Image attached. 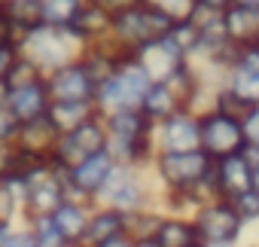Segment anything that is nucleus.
I'll return each instance as SVG.
<instances>
[{
	"mask_svg": "<svg viewBox=\"0 0 259 247\" xmlns=\"http://www.w3.org/2000/svg\"><path fill=\"white\" fill-rule=\"evenodd\" d=\"M104 126H107V138L132 141V144L153 141V132H156V126H153V122H150L141 110H119V113H110V116H104Z\"/></svg>",
	"mask_w": 259,
	"mask_h": 247,
	"instance_id": "nucleus-17",
	"label": "nucleus"
},
{
	"mask_svg": "<svg viewBox=\"0 0 259 247\" xmlns=\"http://www.w3.org/2000/svg\"><path fill=\"white\" fill-rule=\"evenodd\" d=\"M28 226H31V232H34V238H37V247H67V241H64V235L55 229L52 217L34 220V223H28Z\"/></svg>",
	"mask_w": 259,
	"mask_h": 247,
	"instance_id": "nucleus-33",
	"label": "nucleus"
},
{
	"mask_svg": "<svg viewBox=\"0 0 259 247\" xmlns=\"http://www.w3.org/2000/svg\"><path fill=\"white\" fill-rule=\"evenodd\" d=\"M125 229H128V214L113 211V208H107V204H95V208H92V217H89L85 244H89V247H98V244L107 241V238L128 235Z\"/></svg>",
	"mask_w": 259,
	"mask_h": 247,
	"instance_id": "nucleus-19",
	"label": "nucleus"
},
{
	"mask_svg": "<svg viewBox=\"0 0 259 247\" xmlns=\"http://www.w3.org/2000/svg\"><path fill=\"white\" fill-rule=\"evenodd\" d=\"M241 129H244V141L250 147H259V107H250V113L241 119Z\"/></svg>",
	"mask_w": 259,
	"mask_h": 247,
	"instance_id": "nucleus-39",
	"label": "nucleus"
},
{
	"mask_svg": "<svg viewBox=\"0 0 259 247\" xmlns=\"http://www.w3.org/2000/svg\"><path fill=\"white\" fill-rule=\"evenodd\" d=\"M135 247H159L153 238H147V241H135Z\"/></svg>",
	"mask_w": 259,
	"mask_h": 247,
	"instance_id": "nucleus-46",
	"label": "nucleus"
},
{
	"mask_svg": "<svg viewBox=\"0 0 259 247\" xmlns=\"http://www.w3.org/2000/svg\"><path fill=\"white\" fill-rule=\"evenodd\" d=\"M0 247H37V238H34V232H31L28 223H16L7 232V238L0 241Z\"/></svg>",
	"mask_w": 259,
	"mask_h": 247,
	"instance_id": "nucleus-36",
	"label": "nucleus"
},
{
	"mask_svg": "<svg viewBox=\"0 0 259 247\" xmlns=\"http://www.w3.org/2000/svg\"><path fill=\"white\" fill-rule=\"evenodd\" d=\"M22 46V34L0 16V49H19Z\"/></svg>",
	"mask_w": 259,
	"mask_h": 247,
	"instance_id": "nucleus-40",
	"label": "nucleus"
},
{
	"mask_svg": "<svg viewBox=\"0 0 259 247\" xmlns=\"http://www.w3.org/2000/svg\"><path fill=\"white\" fill-rule=\"evenodd\" d=\"M89 4L98 7L101 13H107L110 19H116V16H122V13H128V10L141 7V0H89Z\"/></svg>",
	"mask_w": 259,
	"mask_h": 247,
	"instance_id": "nucleus-38",
	"label": "nucleus"
},
{
	"mask_svg": "<svg viewBox=\"0 0 259 247\" xmlns=\"http://www.w3.org/2000/svg\"><path fill=\"white\" fill-rule=\"evenodd\" d=\"M16 162V144H0V177L13 171Z\"/></svg>",
	"mask_w": 259,
	"mask_h": 247,
	"instance_id": "nucleus-41",
	"label": "nucleus"
},
{
	"mask_svg": "<svg viewBox=\"0 0 259 247\" xmlns=\"http://www.w3.org/2000/svg\"><path fill=\"white\" fill-rule=\"evenodd\" d=\"M0 16L22 34V40L31 31L46 25L43 22V0H0Z\"/></svg>",
	"mask_w": 259,
	"mask_h": 247,
	"instance_id": "nucleus-21",
	"label": "nucleus"
},
{
	"mask_svg": "<svg viewBox=\"0 0 259 247\" xmlns=\"http://www.w3.org/2000/svg\"><path fill=\"white\" fill-rule=\"evenodd\" d=\"M183 107H180V101L168 92V86L165 83H153L150 89H147V95H144V101H141V113L153 122V126H159V122H165V119H171L174 113H180Z\"/></svg>",
	"mask_w": 259,
	"mask_h": 247,
	"instance_id": "nucleus-26",
	"label": "nucleus"
},
{
	"mask_svg": "<svg viewBox=\"0 0 259 247\" xmlns=\"http://www.w3.org/2000/svg\"><path fill=\"white\" fill-rule=\"evenodd\" d=\"M223 25H226V34H229L232 46H238V49L256 46V40H259V10L229 7L223 13Z\"/></svg>",
	"mask_w": 259,
	"mask_h": 247,
	"instance_id": "nucleus-22",
	"label": "nucleus"
},
{
	"mask_svg": "<svg viewBox=\"0 0 259 247\" xmlns=\"http://www.w3.org/2000/svg\"><path fill=\"white\" fill-rule=\"evenodd\" d=\"M92 208H95V204H89V201H79V198H64V201H61V208L52 214V223H55V229L64 235V241H67V244L85 241Z\"/></svg>",
	"mask_w": 259,
	"mask_h": 247,
	"instance_id": "nucleus-18",
	"label": "nucleus"
},
{
	"mask_svg": "<svg viewBox=\"0 0 259 247\" xmlns=\"http://www.w3.org/2000/svg\"><path fill=\"white\" fill-rule=\"evenodd\" d=\"M64 198H67L64 171H58L55 165L40 168L37 174L28 177V192H25V204H22V223H34V220L52 217L61 208Z\"/></svg>",
	"mask_w": 259,
	"mask_h": 247,
	"instance_id": "nucleus-6",
	"label": "nucleus"
},
{
	"mask_svg": "<svg viewBox=\"0 0 259 247\" xmlns=\"http://www.w3.org/2000/svg\"><path fill=\"white\" fill-rule=\"evenodd\" d=\"M238 217L244 220V226H259V192L256 189H247L241 192L238 198H232Z\"/></svg>",
	"mask_w": 259,
	"mask_h": 247,
	"instance_id": "nucleus-34",
	"label": "nucleus"
},
{
	"mask_svg": "<svg viewBox=\"0 0 259 247\" xmlns=\"http://www.w3.org/2000/svg\"><path fill=\"white\" fill-rule=\"evenodd\" d=\"M165 211L162 208H147V211H138V214H128V238L132 241H147V238H156V229L162 223Z\"/></svg>",
	"mask_w": 259,
	"mask_h": 247,
	"instance_id": "nucleus-28",
	"label": "nucleus"
},
{
	"mask_svg": "<svg viewBox=\"0 0 259 247\" xmlns=\"http://www.w3.org/2000/svg\"><path fill=\"white\" fill-rule=\"evenodd\" d=\"M253 189H256V192H259V165H256V168H253Z\"/></svg>",
	"mask_w": 259,
	"mask_h": 247,
	"instance_id": "nucleus-48",
	"label": "nucleus"
},
{
	"mask_svg": "<svg viewBox=\"0 0 259 247\" xmlns=\"http://www.w3.org/2000/svg\"><path fill=\"white\" fill-rule=\"evenodd\" d=\"M247 147L244 141V129H241V119H232V116H223L217 110L204 113L201 116V150L220 162L226 156H235Z\"/></svg>",
	"mask_w": 259,
	"mask_h": 247,
	"instance_id": "nucleus-10",
	"label": "nucleus"
},
{
	"mask_svg": "<svg viewBox=\"0 0 259 247\" xmlns=\"http://www.w3.org/2000/svg\"><path fill=\"white\" fill-rule=\"evenodd\" d=\"M89 0H43V22L49 28H70Z\"/></svg>",
	"mask_w": 259,
	"mask_h": 247,
	"instance_id": "nucleus-27",
	"label": "nucleus"
},
{
	"mask_svg": "<svg viewBox=\"0 0 259 247\" xmlns=\"http://www.w3.org/2000/svg\"><path fill=\"white\" fill-rule=\"evenodd\" d=\"M162 189L153 180L150 168H132V165H116L107 186L98 195V204H107L122 214H138L147 208H162Z\"/></svg>",
	"mask_w": 259,
	"mask_h": 247,
	"instance_id": "nucleus-1",
	"label": "nucleus"
},
{
	"mask_svg": "<svg viewBox=\"0 0 259 247\" xmlns=\"http://www.w3.org/2000/svg\"><path fill=\"white\" fill-rule=\"evenodd\" d=\"M82 49H85V46L70 34V28H49V25L31 31V34L22 40V46H19V52H22L25 58H31L46 76H49L52 70L64 67V64L79 61Z\"/></svg>",
	"mask_w": 259,
	"mask_h": 247,
	"instance_id": "nucleus-3",
	"label": "nucleus"
},
{
	"mask_svg": "<svg viewBox=\"0 0 259 247\" xmlns=\"http://www.w3.org/2000/svg\"><path fill=\"white\" fill-rule=\"evenodd\" d=\"M16 58H19V49H0V79H7Z\"/></svg>",
	"mask_w": 259,
	"mask_h": 247,
	"instance_id": "nucleus-42",
	"label": "nucleus"
},
{
	"mask_svg": "<svg viewBox=\"0 0 259 247\" xmlns=\"http://www.w3.org/2000/svg\"><path fill=\"white\" fill-rule=\"evenodd\" d=\"M19 129H22V122H19L16 113L4 104V107H0V144H16Z\"/></svg>",
	"mask_w": 259,
	"mask_h": 247,
	"instance_id": "nucleus-37",
	"label": "nucleus"
},
{
	"mask_svg": "<svg viewBox=\"0 0 259 247\" xmlns=\"http://www.w3.org/2000/svg\"><path fill=\"white\" fill-rule=\"evenodd\" d=\"M153 141H156V153H192V150H201V119L195 113H189V110H180L171 119L159 122L156 132H153Z\"/></svg>",
	"mask_w": 259,
	"mask_h": 247,
	"instance_id": "nucleus-11",
	"label": "nucleus"
},
{
	"mask_svg": "<svg viewBox=\"0 0 259 247\" xmlns=\"http://www.w3.org/2000/svg\"><path fill=\"white\" fill-rule=\"evenodd\" d=\"M70 34L82 43V46H92V43H98V40H107L110 34H113V19L107 16V13H101L98 7H92V4H85L82 10H79V16L73 19V25H70Z\"/></svg>",
	"mask_w": 259,
	"mask_h": 247,
	"instance_id": "nucleus-23",
	"label": "nucleus"
},
{
	"mask_svg": "<svg viewBox=\"0 0 259 247\" xmlns=\"http://www.w3.org/2000/svg\"><path fill=\"white\" fill-rule=\"evenodd\" d=\"M150 86H153V79L138 64V58H128L125 64L116 67V73L110 79H104L95 89V107L101 116H110L119 110H141V101Z\"/></svg>",
	"mask_w": 259,
	"mask_h": 247,
	"instance_id": "nucleus-2",
	"label": "nucleus"
},
{
	"mask_svg": "<svg viewBox=\"0 0 259 247\" xmlns=\"http://www.w3.org/2000/svg\"><path fill=\"white\" fill-rule=\"evenodd\" d=\"M213 110L223 113V116H232V119H244L250 113V104H244L238 95H232L229 89H217V98H213Z\"/></svg>",
	"mask_w": 259,
	"mask_h": 247,
	"instance_id": "nucleus-32",
	"label": "nucleus"
},
{
	"mask_svg": "<svg viewBox=\"0 0 259 247\" xmlns=\"http://www.w3.org/2000/svg\"><path fill=\"white\" fill-rule=\"evenodd\" d=\"M98 247H135V241L128 238V235H116V238H107V241H101Z\"/></svg>",
	"mask_w": 259,
	"mask_h": 247,
	"instance_id": "nucleus-44",
	"label": "nucleus"
},
{
	"mask_svg": "<svg viewBox=\"0 0 259 247\" xmlns=\"http://www.w3.org/2000/svg\"><path fill=\"white\" fill-rule=\"evenodd\" d=\"M213 177H217L220 195H223L226 201H232V198H238L241 192L253 189V165H250L241 153L213 162Z\"/></svg>",
	"mask_w": 259,
	"mask_h": 247,
	"instance_id": "nucleus-15",
	"label": "nucleus"
},
{
	"mask_svg": "<svg viewBox=\"0 0 259 247\" xmlns=\"http://www.w3.org/2000/svg\"><path fill=\"white\" fill-rule=\"evenodd\" d=\"M141 4L159 10V13L168 16L171 22H186V19H192V13L198 10L195 0H141Z\"/></svg>",
	"mask_w": 259,
	"mask_h": 247,
	"instance_id": "nucleus-31",
	"label": "nucleus"
},
{
	"mask_svg": "<svg viewBox=\"0 0 259 247\" xmlns=\"http://www.w3.org/2000/svg\"><path fill=\"white\" fill-rule=\"evenodd\" d=\"M40 79H46V73H43L31 58H25V55L19 52V58L13 61V67H10V73H7V86H10V89H22V86L40 83Z\"/></svg>",
	"mask_w": 259,
	"mask_h": 247,
	"instance_id": "nucleus-30",
	"label": "nucleus"
},
{
	"mask_svg": "<svg viewBox=\"0 0 259 247\" xmlns=\"http://www.w3.org/2000/svg\"><path fill=\"white\" fill-rule=\"evenodd\" d=\"M107 150V126H104V116H92L89 122L70 135H61L58 138V147L52 153V165L58 171H70L73 165H79L85 156L92 153H104Z\"/></svg>",
	"mask_w": 259,
	"mask_h": 247,
	"instance_id": "nucleus-7",
	"label": "nucleus"
},
{
	"mask_svg": "<svg viewBox=\"0 0 259 247\" xmlns=\"http://www.w3.org/2000/svg\"><path fill=\"white\" fill-rule=\"evenodd\" d=\"M198 247H238V244H210V241H201Z\"/></svg>",
	"mask_w": 259,
	"mask_h": 247,
	"instance_id": "nucleus-47",
	"label": "nucleus"
},
{
	"mask_svg": "<svg viewBox=\"0 0 259 247\" xmlns=\"http://www.w3.org/2000/svg\"><path fill=\"white\" fill-rule=\"evenodd\" d=\"M67 247H89L85 241H76V244H67Z\"/></svg>",
	"mask_w": 259,
	"mask_h": 247,
	"instance_id": "nucleus-49",
	"label": "nucleus"
},
{
	"mask_svg": "<svg viewBox=\"0 0 259 247\" xmlns=\"http://www.w3.org/2000/svg\"><path fill=\"white\" fill-rule=\"evenodd\" d=\"M195 4H198L201 10H207V13H217V16H223V13L232 7V0H195Z\"/></svg>",
	"mask_w": 259,
	"mask_h": 247,
	"instance_id": "nucleus-43",
	"label": "nucleus"
},
{
	"mask_svg": "<svg viewBox=\"0 0 259 247\" xmlns=\"http://www.w3.org/2000/svg\"><path fill=\"white\" fill-rule=\"evenodd\" d=\"M192 223H195V232L201 241H210V244H238L241 247V238H244V220L238 217L235 204L226 201V198H217L204 208H198L192 214Z\"/></svg>",
	"mask_w": 259,
	"mask_h": 247,
	"instance_id": "nucleus-8",
	"label": "nucleus"
},
{
	"mask_svg": "<svg viewBox=\"0 0 259 247\" xmlns=\"http://www.w3.org/2000/svg\"><path fill=\"white\" fill-rule=\"evenodd\" d=\"M223 89H229L232 95H238L244 104L259 107V73H256V70H250V67L232 61V64L226 67V73H223Z\"/></svg>",
	"mask_w": 259,
	"mask_h": 247,
	"instance_id": "nucleus-25",
	"label": "nucleus"
},
{
	"mask_svg": "<svg viewBox=\"0 0 259 247\" xmlns=\"http://www.w3.org/2000/svg\"><path fill=\"white\" fill-rule=\"evenodd\" d=\"M150 171H153V180L159 183V189L165 195H174V192H189L195 183H201L213 171V159L204 150H192V153H156Z\"/></svg>",
	"mask_w": 259,
	"mask_h": 247,
	"instance_id": "nucleus-4",
	"label": "nucleus"
},
{
	"mask_svg": "<svg viewBox=\"0 0 259 247\" xmlns=\"http://www.w3.org/2000/svg\"><path fill=\"white\" fill-rule=\"evenodd\" d=\"M0 223H22V204L16 201V195L4 186V180H0Z\"/></svg>",
	"mask_w": 259,
	"mask_h": 247,
	"instance_id": "nucleus-35",
	"label": "nucleus"
},
{
	"mask_svg": "<svg viewBox=\"0 0 259 247\" xmlns=\"http://www.w3.org/2000/svg\"><path fill=\"white\" fill-rule=\"evenodd\" d=\"M46 89L52 101H95V79L82 67V61L64 64L46 76Z\"/></svg>",
	"mask_w": 259,
	"mask_h": 247,
	"instance_id": "nucleus-12",
	"label": "nucleus"
},
{
	"mask_svg": "<svg viewBox=\"0 0 259 247\" xmlns=\"http://www.w3.org/2000/svg\"><path fill=\"white\" fill-rule=\"evenodd\" d=\"M171 28H174V22L168 16H162L159 10L141 4V7H135V10H128V13H122V16L113 19V34L110 37L122 49H128V52L138 55V49H144V46L168 37Z\"/></svg>",
	"mask_w": 259,
	"mask_h": 247,
	"instance_id": "nucleus-5",
	"label": "nucleus"
},
{
	"mask_svg": "<svg viewBox=\"0 0 259 247\" xmlns=\"http://www.w3.org/2000/svg\"><path fill=\"white\" fill-rule=\"evenodd\" d=\"M153 241L159 247H198L201 244L192 217H177V214H165L162 217Z\"/></svg>",
	"mask_w": 259,
	"mask_h": 247,
	"instance_id": "nucleus-24",
	"label": "nucleus"
},
{
	"mask_svg": "<svg viewBox=\"0 0 259 247\" xmlns=\"http://www.w3.org/2000/svg\"><path fill=\"white\" fill-rule=\"evenodd\" d=\"M49 89H46V79L40 83H31V86H22V89H10L7 95V107L16 113L19 122H31V119H40L49 113Z\"/></svg>",
	"mask_w": 259,
	"mask_h": 247,
	"instance_id": "nucleus-16",
	"label": "nucleus"
},
{
	"mask_svg": "<svg viewBox=\"0 0 259 247\" xmlns=\"http://www.w3.org/2000/svg\"><path fill=\"white\" fill-rule=\"evenodd\" d=\"M256 46H259V40H256Z\"/></svg>",
	"mask_w": 259,
	"mask_h": 247,
	"instance_id": "nucleus-50",
	"label": "nucleus"
},
{
	"mask_svg": "<svg viewBox=\"0 0 259 247\" xmlns=\"http://www.w3.org/2000/svg\"><path fill=\"white\" fill-rule=\"evenodd\" d=\"M232 7H241V10H259V0H232Z\"/></svg>",
	"mask_w": 259,
	"mask_h": 247,
	"instance_id": "nucleus-45",
	"label": "nucleus"
},
{
	"mask_svg": "<svg viewBox=\"0 0 259 247\" xmlns=\"http://www.w3.org/2000/svg\"><path fill=\"white\" fill-rule=\"evenodd\" d=\"M58 132L49 122V116H40V119H31V122H22L19 129V138H16V150L25 153V156H34V159H49L52 162V153L58 147Z\"/></svg>",
	"mask_w": 259,
	"mask_h": 247,
	"instance_id": "nucleus-14",
	"label": "nucleus"
},
{
	"mask_svg": "<svg viewBox=\"0 0 259 247\" xmlns=\"http://www.w3.org/2000/svg\"><path fill=\"white\" fill-rule=\"evenodd\" d=\"M113 168H116V162H113V156H110L107 150L85 156L79 165H73L70 171H64L67 198H79V201L98 204V195H101V189L107 186Z\"/></svg>",
	"mask_w": 259,
	"mask_h": 247,
	"instance_id": "nucleus-9",
	"label": "nucleus"
},
{
	"mask_svg": "<svg viewBox=\"0 0 259 247\" xmlns=\"http://www.w3.org/2000/svg\"><path fill=\"white\" fill-rule=\"evenodd\" d=\"M46 116H49V122L55 126L58 135H70L82 122L98 116V107H95V101H52Z\"/></svg>",
	"mask_w": 259,
	"mask_h": 247,
	"instance_id": "nucleus-20",
	"label": "nucleus"
},
{
	"mask_svg": "<svg viewBox=\"0 0 259 247\" xmlns=\"http://www.w3.org/2000/svg\"><path fill=\"white\" fill-rule=\"evenodd\" d=\"M138 64L147 70V76L153 79V83H162V79H168L183 61H189L168 37H162V40H156V43H150V46H144V49H138Z\"/></svg>",
	"mask_w": 259,
	"mask_h": 247,
	"instance_id": "nucleus-13",
	"label": "nucleus"
},
{
	"mask_svg": "<svg viewBox=\"0 0 259 247\" xmlns=\"http://www.w3.org/2000/svg\"><path fill=\"white\" fill-rule=\"evenodd\" d=\"M168 40H171L186 58H192L195 49H198V43H201V31H198V25H195L192 19H186V22H174V28L168 31Z\"/></svg>",
	"mask_w": 259,
	"mask_h": 247,
	"instance_id": "nucleus-29",
	"label": "nucleus"
}]
</instances>
